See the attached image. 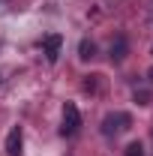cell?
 <instances>
[{"instance_id": "6da1fadb", "label": "cell", "mask_w": 153, "mask_h": 156, "mask_svg": "<svg viewBox=\"0 0 153 156\" xmlns=\"http://www.w3.org/2000/svg\"><path fill=\"white\" fill-rule=\"evenodd\" d=\"M78 129H81V111H78L75 102H66L63 105V135H75Z\"/></svg>"}, {"instance_id": "7a4b0ae2", "label": "cell", "mask_w": 153, "mask_h": 156, "mask_svg": "<svg viewBox=\"0 0 153 156\" xmlns=\"http://www.w3.org/2000/svg\"><path fill=\"white\" fill-rule=\"evenodd\" d=\"M132 126V117L126 114V111H120V114H108L102 120V135H114L120 129H129Z\"/></svg>"}, {"instance_id": "277c9868", "label": "cell", "mask_w": 153, "mask_h": 156, "mask_svg": "<svg viewBox=\"0 0 153 156\" xmlns=\"http://www.w3.org/2000/svg\"><path fill=\"white\" fill-rule=\"evenodd\" d=\"M21 147H24V135H21V126H12L6 132V153L9 156H18Z\"/></svg>"}, {"instance_id": "3957f363", "label": "cell", "mask_w": 153, "mask_h": 156, "mask_svg": "<svg viewBox=\"0 0 153 156\" xmlns=\"http://www.w3.org/2000/svg\"><path fill=\"white\" fill-rule=\"evenodd\" d=\"M60 48H63V36L60 33H48V36L42 39V51H45V60L48 63H57Z\"/></svg>"}, {"instance_id": "5b68a950", "label": "cell", "mask_w": 153, "mask_h": 156, "mask_svg": "<svg viewBox=\"0 0 153 156\" xmlns=\"http://www.w3.org/2000/svg\"><path fill=\"white\" fill-rule=\"evenodd\" d=\"M126 54H129V42H126V36H117L111 42V63H120Z\"/></svg>"}, {"instance_id": "ba28073f", "label": "cell", "mask_w": 153, "mask_h": 156, "mask_svg": "<svg viewBox=\"0 0 153 156\" xmlns=\"http://www.w3.org/2000/svg\"><path fill=\"white\" fill-rule=\"evenodd\" d=\"M126 156H144V144H141V141H132V144L126 147Z\"/></svg>"}, {"instance_id": "9c48e42d", "label": "cell", "mask_w": 153, "mask_h": 156, "mask_svg": "<svg viewBox=\"0 0 153 156\" xmlns=\"http://www.w3.org/2000/svg\"><path fill=\"white\" fill-rule=\"evenodd\" d=\"M96 75H87V81H84V90H87V93H93L96 90V81H93Z\"/></svg>"}, {"instance_id": "30bf717a", "label": "cell", "mask_w": 153, "mask_h": 156, "mask_svg": "<svg viewBox=\"0 0 153 156\" xmlns=\"http://www.w3.org/2000/svg\"><path fill=\"white\" fill-rule=\"evenodd\" d=\"M147 81H150V84H153V69H150V72H147Z\"/></svg>"}, {"instance_id": "52a82bcc", "label": "cell", "mask_w": 153, "mask_h": 156, "mask_svg": "<svg viewBox=\"0 0 153 156\" xmlns=\"http://www.w3.org/2000/svg\"><path fill=\"white\" fill-rule=\"evenodd\" d=\"M135 102H138V105H150L153 93H150V90H135Z\"/></svg>"}, {"instance_id": "8992f818", "label": "cell", "mask_w": 153, "mask_h": 156, "mask_svg": "<svg viewBox=\"0 0 153 156\" xmlns=\"http://www.w3.org/2000/svg\"><path fill=\"white\" fill-rule=\"evenodd\" d=\"M78 57L81 60H93L96 57V45L90 39H81V45H78Z\"/></svg>"}]
</instances>
